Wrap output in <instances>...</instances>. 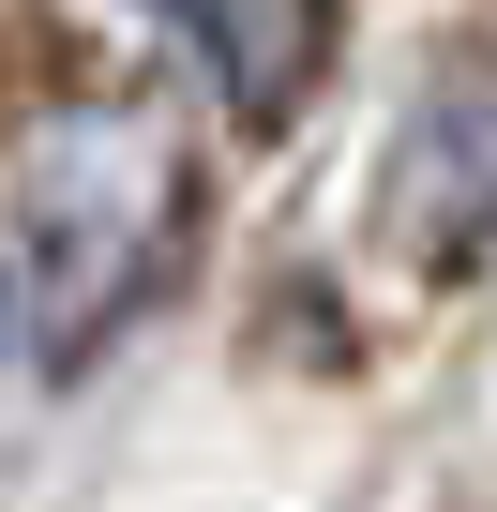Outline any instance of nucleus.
<instances>
[{"label":"nucleus","instance_id":"1","mask_svg":"<svg viewBox=\"0 0 497 512\" xmlns=\"http://www.w3.org/2000/svg\"><path fill=\"white\" fill-rule=\"evenodd\" d=\"M181 136L151 106H61L31 151H16V302H31V347L76 362L106 347L181 256Z\"/></svg>","mask_w":497,"mask_h":512},{"label":"nucleus","instance_id":"2","mask_svg":"<svg viewBox=\"0 0 497 512\" xmlns=\"http://www.w3.org/2000/svg\"><path fill=\"white\" fill-rule=\"evenodd\" d=\"M392 226H407L422 256H467V241L497 226V61H452V76L422 91V121H407V151H392Z\"/></svg>","mask_w":497,"mask_h":512},{"label":"nucleus","instance_id":"3","mask_svg":"<svg viewBox=\"0 0 497 512\" xmlns=\"http://www.w3.org/2000/svg\"><path fill=\"white\" fill-rule=\"evenodd\" d=\"M151 31L196 46V76L241 106V121H287V91L332 61V0H136Z\"/></svg>","mask_w":497,"mask_h":512},{"label":"nucleus","instance_id":"4","mask_svg":"<svg viewBox=\"0 0 497 512\" xmlns=\"http://www.w3.org/2000/svg\"><path fill=\"white\" fill-rule=\"evenodd\" d=\"M46 347H31V302H16V272H0V407H16V377H31Z\"/></svg>","mask_w":497,"mask_h":512}]
</instances>
